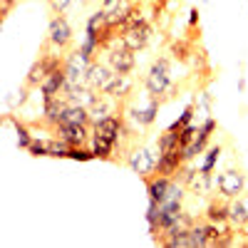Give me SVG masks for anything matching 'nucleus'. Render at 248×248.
<instances>
[{"label":"nucleus","instance_id":"obj_1","mask_svg":"<svg viewBox=\"0 0 248 248\" xmlns=\"http://www.w3.org/2000/svg\"><path fill=\"white\" fill-rule=\"evenodd\" d=\"M159 105L161 99L154 97V94H141V97H129L127 105H124V112L122 117L132 122V129H144V127H152L156 122V114H159Z\"/></svg>","mask_w":248,"mask_h":248},{"label":"nucleus","instance_id":"obj_2","mask_svg":"<svg viewBox=\"0 0 248 248\" xmlns=\"http://www.w3.org/2000/svg\"><path fill=\"white\" fill-rule=\"evenodd\" d=\"M144 90L149 94L159 97L167 94V92H174V85H171V67H169V60L167 57H156L152 62V67L144 77Z\"/></svg>","mask_w":248,"mask_h":248},{"label":"nucleus","instance_id":"obj_3","mask_svg":"<svg viewBox=\"0 0 248 248\" xmlns=\"http://www.w3.org/2000/svg\"><path fill=\"white\" fill-rule=\"evenodd\" d=\"M47 43L55 47V50H67L72 45V28L67 23V17L62 13H55L50 17V25H47Z\"/></svg>","mask_w":248,"mask_h":248},{"label":"nucleus","instance_id":"obj_4","mask_svg":"<svg viewBox=\"0 0 248 248\" xmlns=\"http://www.w3.org/2000/svg\"><path fill=\"white\" fill-rule=\"evenodd\" d=\"M156 161H159V154H154L152 147H139L129 156V169L141 179H149L156 174Z\"/></svg>","mask_w":248,"mask_h":248},{"label":"nucleus","instance_id":"obj_5","mask_svg":"<svg viewBox=\"0 0 248 248\" xmlns=\"http://www.w3.org/2000/svg\"><path fill=\"white\" fill-rule=\"evenodd\" d=\"M216 189H218V194H221V199H236V196H241L243 194V189H246V176H243V171H238V169H226V171H221L218 176H216Z\"/></svg>","mask_w":248,"mask_h":248},{"label":"nucleus","instance_id":"obj_6","mask_svg":"<svg viewBox=\"0 0 248 248\" xmlns=\"http://www.w3.org/2000/svg\"><path fill=\"white\" fill-rule=\"evenodd\" d=\"M105 55H107V65L117 75H132L137 67V52L124 45H114V47L105 50Z\"/></svg>","mask_w":248,"mask_h":248},{"label":"nucleus","instance_id":"obj_7","mask_svg":"<svg viewBox=\"0 0 248 248\" xmlns=\"http://www.w3.org/2000/svg\"><path fill=\"white\" fill-rule=\"evenodd\" d=\"M87 70H90V60L82 57L79 50L70 52L65 57V75H67V87L75 85H85L87 82Z\"/></svg>","mask_w":248,"mask_h":248},{"label":"nucleus","instance_id":"obj_8","mask_svg":"<svg viewBox=\"0 0 248 248\" xmlns=\"http://www.w3.org/2000/svg\"><path fill=\"white\" fill-rule=\"evenodd\" d=\"M92 124H57L52 129L60 139H65L70 147H87V141L92 139Z\"/></svg>","mask_w":248,"mask_h":248},{"label":"nucleus","instance_id":"obj_9","mask_svg":"<svg viewBox=\"0 0 248 248\" xmlns=\"http://www.w3.org/2000/svg\"><path fill=\"white\" fill-rule=\"evenodd\" d=\"M152 35H154V28H152V23L147 20V23H141V25H134V28L124 30V32H122V43H124V47L139 52V50H144V47H149Z\"/></svg>","mask_w":248,"mask_h":248},{"label":"nucleus","instance_id":"obj_10","mask_svg":"<svg viewBox=\"0 0 248 248\" xmlns=\"http://www.w3.org/2000/svg\"><path fill=\"white\" fill-rule=\"evenodd\" d=\"M122 112H124V102H119V99H114L112 94H105V92H99L97 102L90 107L92 122H99V119L112 117V114H122Z\"/></svg>","mask_w":248,"mask_h":248},{"label":"nucleus","instance_id":"obj_11","mask_svg":"<svg viewBox=\"0 0 248 248\" xmlns=\"http://www.w3.org/2000/svg\"><path fill=\"white\" fill-rule=\"evenodd\" d=\"M184 147H176V149H171V152H167V154H159V161H156V174H161V176H176L179 174V169L184 167Z\"/></svg>","mask_w":248,"mask_h":248},{"label":"nucleus","instance_id":"obj_12","mask_svg":"<svg viewBox=\"0 0 248 248\" xmlns=\"http://www.w3.org/2000/svg\"><path fill=\"white\" fill-rule=\"evenodd\" d=\"M114 77V70L107 65V62H90V70H87V85L97 92H105V87L109 85V79Z\"/></svg>","mask_w":248,"mask_h":248},{"label":"nucleus","instance_id":"obj_13","mask_svg":"<svg viewBox=\"0 0 248 248\" xmlns=\"http://www.w3.org/2000/svg\"><path fill=\"white\" fill-rule=\"evenodd\" d=\"M105 94H112L119 102H127L134 94V79H132V75H117L114 72V77L109 79V85L105 87Z\"/></svg>","mask_w":248,"mask_h":248},{"label":"nucleus","instance_id":"obj_14","mask_svg":"<svg viewBox=\"0 0 248 248\" xmlns=\"http://www.w3.org/2000/svg\"><path fill=\"white\" fill-rule=\"evenodd\" d=\"M65 90H67V75H65V67L52 70V72L45 77L43 85H40V94H43V99H47V97H57V94H62Z\"/></svg>","mask_w":248,"mask_h":248},{"label":"nucleus","instance_id":"obj_15","mask_svg":"<svg viewBox=\"0 0 248 248\" xmlns=\"http://www.w3.org/2000/svg\"><path fill=\"white\" fill-rule=\"evenodd\" d=\"M179 216H181V201H179V199H169V201L159 203V231H156V233L169 231L171 226L176 223ZM156 233H154V236H156Z\"/></svg>","mask_w":248,"mask_h":248},{"label":"nucleus","instance_id":"obj_16","mask_svg":"<svg viewBox=\"0 0 248 248\" xmlns=\"http://www.w3.org/2000/svg\"><path fill=\"white\" fill-rule=\"evenodd\" d=\"M47 62H45V57L40 55V60H35L32 62V67L28 70V77H25V87L28 90H40V85L45 82V77H47Z\"/></svg>","mask_w":248,"mask_h":248},{"label":"nucleus","instance_id":"obj_17","mask_svg":"<svg viewBox=\"0 0 248 248\" xmlns=\"http://www.w3.org/2000/svg\"><path fill=\"white\" fill-rule=\"evenodd\" d=\"M206 221H214V223H221V221H231V201L229 199H214L209 206H206Z\"/></svg>","mask_w":248,"mask_h":248},{"label":"nucleus","instance_id":"obj_18","mask_svg":"<svg viewBox=\"0 0 248 248\" xmlns=\"http://www.w3.org/2000/svg\"><path fill=\"white\" fill-rule=\"evenodd\" d=\"M114 147H117V144H114L112 139H107V137L92 134V139H90V149L94 152V156H97V159L109 161V159H112V154H114Z\"/></svg>","mask_w":248,"mask_h":248},{"label":"nucleus","instance_id":"obj_19","mask_svg":"<svg viewBox=\"0 0 248 248\" xmlns=\"http://www.w3.org/2000/svg\"><path fill=\"white\" fill-rule=\"evenodd\" d=\"M196 47H194V40L191 37H179L171 43V57L179 62H191Z\"/></svg>","mask_w":248,"mask_h":248},{"label":"nucleus","instance_id":"obj_20","mask_svg":"<svg viewBox=\"0 0 248 248\" xmlns=\"http://www.w3.org/2000/svg\"><path fill=\"white\" fill-rule=\"evenodd\" d=\"M246 221H248V194H241L231 199V223L238 229Z\"/></svg>","mask_w":248,"mask_h":248},{"label":"nucleus","instance_id":"obj_21","mask_svg":"<svg viewBox=\"0 0 248 248\" xmlns=\"http://www.w3.org/2000/svg\"><path fill=\"white\" fill-rule=\"evenodd\" d=\"M176 147H181L179 132L164 129V132L159 134V139H156V152H159V154H167V152H171V149H176Z\"/></svg>","mask_w":248,"mask_h":248},{"label":"nucleus","instance_id":"obj_22","mask_svg":"<svg viewBox=\"0 0 248 248\" xmlns=\"http://www.w3.org/2000/svg\"><path fill=\"white\" fill-rule=\"evenodd\" d=\"M107 23V10L105 8H99L94 10L90 17H87V28H85V37H94L97 40V30Z\"/></svg>","mask_w":248,"mask_h":248},{"label":"nucleus","instance_id":"obj_23","mask_svg":"<svg viewBox=\"0 0 248 248\" xmlns=\"http://www.w3.org/2000/svg\"><path fill=\"white\" fill-rule=\"evenodd\" d=\"M45 141H47V156H52V159H67L70 144H67L65 139H60V137L55 134V137H50V139H45Z\"/></svg>","mask_w":248,"mask_h":248},{"label":"nucleus","instance_id":"obj_24","mask_svg":"<svg viewBox=\"0 0 248 248\" xmlns=\"http://www.w3.org/2000/svg\"><path fill=\"white\" fill-rule=\"evenodd\" d=\"M8 122L13 124V127H15V132H17V149H28L30 147V144H32V134H30V129L25 127V124L23 122H17L13 114H8Z\"/></svg>","mask_w":248,"mask_h":248},{"label":"nucleus","instance_id":"obj_25","mask_svg":"<svg viewBox=\"0 0 248 248\" xmlns=\"http://www.w3.org/2000/svg\"><path fill=\"white\" fill-rule=\"evenodd\" d=\"M218 156H221V147H209V149L203 152V159H201V164H199V171H201V174H214Z\"/></svg>","mask_w":248,"mask_h":248},{"label":"nucleus","instance_id":"obj_26","mask_svg":"<svg viewBox=\"0 0 248 248\" xmlns=\"http://www.w3.org/2000/svg\"><path fill=\"white\" fill-rule=\"evenodd\" d=\"M194 112H196V102H191V105H186V109L179 114V119L176 122H171L167 129H171V132H181L186 124H191V119H194Z\"/></svg>","mask_w":248,"mask_h":248},{"label":"nucleus","instance_id":"obj_27","mask_svg":"<svg viewBox=\"0 0 248 248\" xmlns=\"http://www.w3.org/2000/svg\"><path fill=\"white\" fill-rule=\"evenodd\" d=\"M141 23H147V17H144V8L139 3H134L132 10H129V15H127V20H124V30L134 28V25H141Z\"/></svg>","mask_w":248,"mask_h":248},{"label":"nucleus","instance_id":"obj_28","mask_svg":"<svg viewBox=\"0 0 248 248\" xmlns=\"http://www.w3.org/2000/svg\"><path fill=\"white\" fill-rule=\"evenodd\" d=\"M67 159H72V161H92V159H97V156H94V152L87 149V147H70Z\"/></svg>","mask_w":248,"mask_h":248},{"label":"nucleus","instance_id":"obj_29","mask_svg":"<svg viewBox=\"0 0 248 248\" xmlns=\"http://www.w3.org/2000/svg\"><path fill=\"white\" fill-rule=\"evenodd\" d=\"M196 134H199V127L191 122V124H186V127L179 132V141H181V147H189V144L196 139Z\"/></svg>","mask_w":248,"mask_h":248},{"label":"nucleus","instance_id":"obj_30","mask_svg":"<svg viewBox=\"0 0 248 248\" xmlns=\"http://www.w3.org/2000/svg\"><path fill=\"white\" fill-rule=\"evenodd\" d=\"M28 152H30V156H47V141L45 139H32V144L28 147Z\"/></svg>","mask_w":248,"mask_h":248},{"label":"nucleus","instance_id":"obj_31","mask_svg":"<svg viewBox=\"0 0 248 248\" xmlns=\"http://www.w3.org/2000/svg\"><path fill=\"white\" fill-rule=\"evenodd\" d=\"M13 8H15V0H0V20H8Z\"/></svg>","mask_w":248,"mask_h":248},{"label":"nucleus","instance_id":"obj_32","mask_svg":"<svg viewBox=\"0 0 248 248\" xmlns=\"http://www.w3.org/2000/svg\"><path fill=\"white\" fill-rule=\"evenodd\" d=\"M189 30H201L199 28V8L189 10Z\"/></svg>","mask_w":248,"mask_h":248},{"label":"nucleus","instance_id":"obj_33","mask_svg":"<svg viewBox=\"0 0 248 248\" xmlns=\"http://www.w3.org/2000/svg\"><path fill=\"white\" fill-rule=\"evenodd\" d=\"M70 3L72 0H52V8H55V13H65Z\"/></svg>","mask_w":248,"mask_h":248},{"label":"nucleus","instance_id":"obj_34","mask_svg":"<svg viewBox=\"0 0 248 248\" xmlns=\"http://www.w3.org/2000/svg\"><path fill=\"white\" fill-rule=\"evenodd\" d=\"M99 3H102V8H109L112 3H117V0H99Z\"/></svg>","mask_w":248,"mask_h":248},{"label":"nucleus","instance_id":"obj_35","mask_svg":"<svg viewBox=\"0 0 248 248\" xmlns=\"http://www.w3.org/2000/svg\"><path fill=\"white\" fill-rule=\"evenodd\" d=\"M243 90H246V79L241 77V79H238V92H243Z\"/></svg>","mask_w":248,"mask_h":248}]
</instances>
